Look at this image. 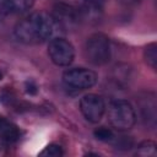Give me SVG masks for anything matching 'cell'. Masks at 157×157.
I'll return each instance as SVG.
<instances>
[{
	"label": "cell",
	"mask_w": 157,
	"mask_h": 157,
	"mask_svg": "<svg viewBox=\"0 0 157 157\" xmlns=\"http://www.w3.org/2000/svg\"><path fill=\"white\" fill-rule=\"evenodd\" d=\"M21 137V131L16 124L0 115V139L7 142H16Z\"/></svg>",
	"instance_id": "obj_10"
},
{
	"label": "cell",
	"mask_w": 157,
	"mask_h": 157,
	"mask_svg": "<svg viewBox=\"0 0 157 157\" xmlns=\"http://www.w3.org/2000/svg\"><path fill=\"white\" fill-rule=\"evenodd\" d=\"M80 110L90 123H98L105 113V103L102 96L96 93L85 94L80 101Z\"/></svg>",
	"instance_id": "obj_6"
},
{
	"label": "cell",
	"mask_w": 157,
	"mask_h": 157,
	"mask_svg": "<svg viewBox=\"0 0 157 157\" xmlns=\"http://www.w3.org/2000/svg\"><path fill=\"white\" fill-rule=\"evenodd\" d=\"M48 54L50 60L58 66H69L75 58L74 45L61 37H55L49 42Z\"/></svg>",
	"instance_id": "obj_5"
},
{
	"label": "cell",
	"mask_w": 157,
	"mask_h": 157,
	"mask_svg": "<svg viewBox=\"0 0 157 157\" xmlns=\"http://www.w3.org/2000/svg\"><path fill=\"white\" fill-rule=\"evenodd\" d=\"M93 135L97 140L99 141H104V142H108V141H112L114 139V134L110 129L105 128V126H101L98 129H96L93 131Z\"/></svg>",
	"instance_id": "obj_15"
},
{
	"label": "cell",
	"mask_w": 157,
	"mask_h": 157,
	"mask_svg": "<svg viewBox=\"0 0 157 157\" xmlns=\"http://www.w3.org/2000/svg\"><path fill=\"white\" fill-rule=\"evenodd\" d=\"M136 155L142 157H155L157 155V145L151 140H145L139 144Z\"/></svg>",
	"instance_id": "obj_11"
},
{
	"label": "cell",
	"mask_w": 157,
	"mask_h": 157,
	"mask_svg": "<svg viewBox=\"0 0 157 157\" xmlns=\"http://www.w3.org/2000/svg\"><path fill=\"white\" fill-rule=\"evenodd\" d=\"M34 4V0H10L11 12H26Z\"/></svg>",
	"instance_id": "obj_13"
},
{
	"label": "cell",
	"mask_w": 157,
	"mask_h": 157,
	"mask_svg": "<svg viewBox=\"0 0 157 157\" xmlns=\"http://www.w3.org/2000/svg\"><path fill=\"white\" fill-rule=\"evenodd\" d=\"M85 53L87 60L93 65H104L109 61L112 55L109 38L104 33L91 34L85 44Z\"/></svg>",
	"instance_id": "obj_3"
},
{
	"label": "cell",
	"mask_w": 157,
	"mask_h": 157,
	"mask_svg": "<svg viewBox=\"0 0 157 157\" xmlns=\"http://www.w3.org/2000/svg\"><path fill=\"white\" fill-rule=\"evenodd\" d=\"M144 58H145V61L147 63V65L151 66L153 70H156V67H157V44L155 42L146 45V48L144 50Z\"/></svg>",
	"instance_id": "obj_12"
},
{
	"label": "cell",
	"mask_w": 157,
	"mask_h": 157,
	"mask_svg": "<svg viewBox=\"0 0 157 157\" xmlns=\"http://www.w3.org/2000/svg\"><path fill=\"white\" fill-rule=\"evenodd\" d=\"M140 112L146 125H151L153 128L156 125V101L153 94L147 93V96L144 97L140 102Z\"/></svg>",
	"instance_id": "obj_9"
},
{
	"label": "cell",
	"mask_w": 157,
	"mask_h": 157,
	"mask_svg": "<svg viewBox=\"0 0 157 157\" xmlns=\"http://www.w3.org/2000/svg\"><path fill=\"white\" fill-rule=\"evenodd\" d=\"M59 31L63 29L55 22L52 13L40 11L34 12L18 22L15 27V36L25 44H36L55 38Z\"/></svg>",
	"instance_id": "obj_1"
},
{
	"label": "cell",
	"mask_w": 157,
	"mask_h": 157,
	"mask_svg": "<svg viewBox=\"0 0 157 157\" xmlns=\"http://www.w3.org/2000/svg\"><path fill=\"white\" fill-rule=\"evenodd\" d=\"M39 155L40 156H47V157H61L64 155V151H63V147L60 145L50 144V145L45 146L44 150L39 152Z\"/></svg>",
	"instance_id": "obj_14"
},
{
	"label": "cell",
	"mask_w": 157,
	"mask_h": 157,
	"mask_svg": "<svg viewBox=\"0 0 157 157\" xmlns=\"http://www.w3.org/2000/svg\"><path fill=\"white\" fill-rule=\"evenodd\" d=\"M63 82L66 87L72 90H87L96 85L97 74L85 67H72L63 74Z\"/></svg>",
	"instance_id": "obj_4"
},
{
	"label": "cell",
	"mask_w": 157,
	"mask_h": 157,
	"mask_svg": "<svg viewBox=\"0 0 157 157\" xmlns=\"http://www.w3.org/2000/svg\"><path fill=\"white\" fill-rule=\"evenodd\" d=\"M75 9L78 13L80 21L97 23L102 20L103 16L102 0H76Z\"/></svg>",
	"instance_id": "obj_8"
},
{
	"label": "cell",
	"mask_w": 157,
	"mask_h": 157,
	"mask_svg": "<svg viewBox=\"0 0 157 157\" xmlns=\"http://www.w3.org/2000/svg\"><path fill=\"white\" fill-rule=\"evenodd\" d=\"M1 80H2V74L0 72V81H1Z\"/></svg>",
	"instance_id": "obj_19"
},
{
	"label": "cell",
	"mask_w": 157,
	"mask_h": 157,
	"mask_svg": "<svg viewBox=\"0 0 157 157\" xmlns=\"http://www.w3.org/2000/svg\"><path fill=\"white\" fill-rule=\"evenodd\" d=\"M121 1L125 4H136L137 2V0H121Z\"/></svg>",
	"instance_id": "obj_18"
},
{
	"label": "cell",
	"mask_w": 157,
	"mask_h": 157,
	"mask_svg": "<svg viewBox=\"0 0 157 157\" xmlns=\"http://www.w3.org/2000/svg\"><path fill=\"white\" fill-rule=\"evenodd\" d=\"M9 13H11L10 0H0V22H2Z\"/></svg>",
	"instance_id": "obj_16"
},
{
	"label": "cell",
	"mask_w": 157,
	"mask_h": 157,
	"mask_svg": "<svg viewBox=\"0 0 157 157\" xmlns=\"http://www.w3.org/2000/svg\"><path fill=\"white\" fill-rule=\"evenodd\" d=\"M52 16L63 31L74 29L80 22V17L75 6L66 2H56L53 7Z\"/></svg>",
	"instance_id": "obj_7"
},
{
	"label": "cell",
	"mask_w": 157,
	"mask_h": 157,
	"mask_svg": "<svg viewBox=\"0 0 157 157\" xmlns=\"http://www.w3.org/2000/svg\"><path fill=\"white\" fill-rule=\"evenodd\" d=\"M26 91H27V93H29V94H36L37 91H38V87H37V85H36L32 80H29V81L26 82Z\"/></svg>",
	"instance_id": "obj_17"
},
{
	"label": "cell",
	"mask_w": 157,
	"mask_h": 157,
	"mask_svg": "<svg viewBox=\"0 0 157 157\" xmlns=\"http://www.w3.org/2000/svg\"><path fill=\"white\" fill-rule=\"evenodd\" d=\"M108 120L115 130L126 131L134 126L136 121V113L128 101L115 99L108 105Z\"/></svg>",
	"instance_id": "obj_2"
}]
</instances>
